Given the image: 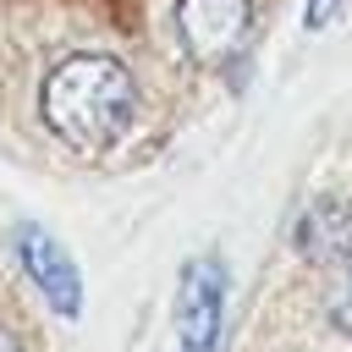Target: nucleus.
<instances>
[{
	"label": "nucleus",
	"instance_id": "nucleus-1",
	"mask_svg": "<svg viewBox=\"0 0 352 352\" xmlns=\"http://www.w3.org/2000/svg\"><path fill=\"white\" fill-rule=\"evenodd\" d=\"M38 116L66 148L99 154L126 138V126L138 116V77L116 55L77 50V55L55 60L50 77L38 82Z\"/></svg>",
	"mask_w": 352,
	"mask_h": 352
},
{
	"label": "nucleus",
	"instance_id": "nucleus-2",
	"mask_svg": "<svg viewBox=\"0 0 352 352\" xmlns=\"http://www.w3.org/2000/svg\"><path fill=\"white\" fill-rule=\"evenodd\" d=\"M253 22V0H176V33L192 60H226Z\"/></svg>",
	"mask_w": 352,
	"mask_h": 352
},
{
	"label": "nucleus",
	"instance_id": "nucleus-3",
	"mask_svg": "<svg viewBox=\"0 0 352 352\" xmlns=\"http://www.w3.org/2000/svg\"><path fill=\"white\" fill-rule=\"evenodd\" d=\"M220 314H226V270L204 258L182 280V352H214Z\"/></svg>",
	"mask_w": 352,
	"mask_h": 352
},
{
	"label": "nucleus",
	"instance_id": "nucleus-4",
	"mask_svg": "<svg viewBox=\"0 0 352 352\" xmlns=\"http://www.w3.org/2000/svg\"><path fill=\"white\" fill-rule=\"evenodd\" d=\"M16 253H22L28 275L44 286V297H50L60 314H77V302H82V292H77V270H72V258H66L38 226H22V231H16Z\"/></svg>",
	"mask_w": 352,
	"mask_h": 352
},
{
	"label": "nucleus",
	"instance_id": "nucleus-5",
	"mask_svg": "<svg viewBox=\"0 0 352 352\" xmlns=\"http://www.w3.org/2000/svg\"><path fill=\"white\" fill-rule=\"evenodd\" d=\"M297 253L308 258V264H330L341 248H352V204L346 198H314L308 209H302V220H297Z\"/></svg>",
	"mask_w": 352,
	"mask_h": 352
},
{
	"label": "nucleus",
	"instance_id": "nucleus-6",
	"mask_svg": "<svg viewBox=\"0 0 352 352\" xmlns=\"http://www.w3.org/2000/svg\"><path fill=\"white\" fill-rule=\"evenodd\" d=\"M330 286H324V314L341 336H352V248H341L330 264H324Z\"/></svg>",
	"mask_w": 352,
	"mask_h": 352
},
{
	"label": "nucleus",
	"instance_id": "nucleus-7",
	"mask_svg": "<svg viewBox=\"0 0 352 352\" xmlns=\"http://www.w3.org/2000/svg\"><path fill=\"white\" fill-rule=\"evenodd\" d=\"M324 6H330V0H314V6H308V28H319V22H324Z\"/></svg>",
	"mask_w": 352,
	"mask_h": 352
},
{
	"label": "nucleus",
	"instance_id": "nucleus-8",
	"mask_svg": "<svg viewBox=\"0 0 352 352\" xmlns=\"http://www.w3.org/2000/svg\"><path fill=\"white\" fill-rule=\"evenodd\" d=\"M0 352H28V346H22V341H16L11 330H0Z\"/></svg>",
	"mask_w": 352,
	"mask_h": 352
}]
</instances>
